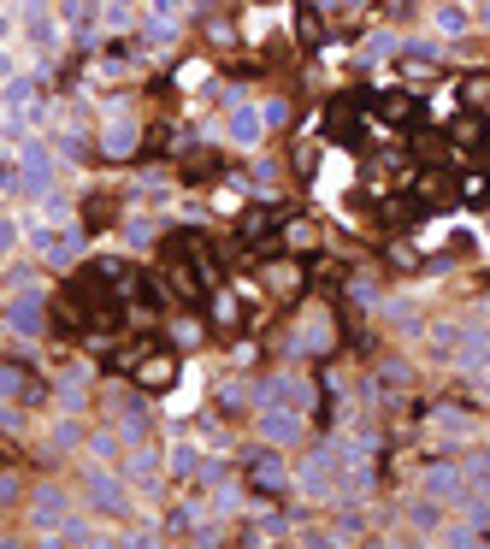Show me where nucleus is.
<instances>
[{
    "instance_id": "f257e3e1",
    "label": "nucleus",
    "mask_w": 490,
    "mask_h": 549,
    "mask_svg": "<svg viewBox=\"0 0 490 549\" xmlns=\"http://www.w3.org/2000/svg\"><path fill=\"white\" fill-rule=\"evenodd\" d=\"M343 467H349L343 443H319L302 467H296V490H302L307 502H337V490H343Z\"/></svg>"
},
{
    "instance_id": "f03ea898",
    "label": "nucleus",
    "mask_w": 490,
    "mask_h": 549,
    "mask_svg": "<svg viewBox=\"0 0 490 549\" xmlns=\"http://www.w3.org/2000/svg\"><path fill=\"white\" fill-rule=\"evenodd\" d=\"M83 502L95 508V514H130L136 508V490L124 473H113V461H89V473H83Z\"/></svg>"
},
{
    "instance_id": "7ed1b4c3",
    "label": "nucleus",
    "mask_w": 490,
    "mask_h": 549,
    "mask_svg": "<svg viewBox=\"0 0 490 549\" xmlns=\"http://www.w3.org/2000/svg\"><path fill=\"white\" fill-rule=\"evenodd\" d=\"M0 319H6V331L18 337V343H42L48 337V313H42V290L30 284V290H12L6 307H0Z\"/></svg>"
},
{
    "instance_id": "20e7f679",
    "label": "nucleus",
    "mask_w": 490,
    "mask_h": 549,
    "mask_svg": "<svg viewBox=\"0 0 490 549\" xmlns=\"http://www.w3.org/2000/svg\"><path fill=\"white\" fill-rule=\"evenodd\" d=\"M254 431H260V443H272V449H296L307 437V408H260V414H254Z\"/></svg>"
},
{
    "instance_id": "39448f33",
    "label": "nucleus",
    "mask_w": 490,
    "mask_h": 549,
    "mask_svg": "<svg viewBox=\"0 0 490 549\" xmlns=\"http://www.w3.org/2000/svg\"><path fill=\"white\" fill-rule=\"evenodd\" d=\"M30 248L42 254V266H71L83 254V231L77 225H30Z\"/></svg>"
},
{
    "instance_id": "423d86ee",
    "label": "nucleus",
    "mask_w": 490,
    "mask_h": 549,
    "mask_svg": "<svg viewBox=\"0 0 490 549\" xmlns=\"http://www.w3.org/2000/svg\"><path fill=\"white\" fill-rule=\"evenodd\" d=\"M254 402L260 408H307L313 402V384H307L302 372H272V378L254 384Z\"/></svg>"
},
{
    "instance_id": "0eeeda50",
    "label": "nucleus",
    "mask_w": 490,
    "mask_h": 549,
    "mask_svg": "<svg viewBox=\"0 0 490 549\" xmlns=\"http://www.w3.org/2000/svg\"><path fill=\"white\" fill-rule=\"evenodd\" d=\"M65 514H71V496L60 485H36L30 490V526H42V538L54 544V532L65 526Z\"/></svg>"
},
{
    "instance_id": "6e6552de",
    "label": "nucleus",
    "mask_w": 490,
    "mask_h": 549,
    "mask_svg": "<svg viewBox=\"0 0 490 549\" xmlns=\"http://www.w3.org/2000/svg\"><path fill=\"white\" fill-rule=\"evenodd\" d=\"M124 479H130V490H136V496H142V502H160V455H154V449H142V443H136V455H130V461H124Z\"/></svg>"
},
{
    "instance_id": "1a4fd4ad",
    "label": "nucleus",
    "mask_w": 490,
    "mask_h": 549,
    "mask_svg": "<svg viewBox=\"0 0 490 549\" xmlns=\"http://www.w3.org/2000/svg\"><path fill=\"white\" fill-rule=\"evenodd\" d=\"M142 148V124L130 119V113H113V119L101 124V154L107 160H130Z\"/></svg>"
},
{
    "instance_id": "9d476101",
    "label": "nucleus",
    "mask_w": 490,
    "mask_h": 549,
    "mask_svg": "<svg viewBox=\"0 0 490 549\" xmlns=\"http://www.w3.org/2000/svg\"><path fill=\"white\" fill-rule=\"evenodd\" d=\"M461 343H467V325H461V319H437V325H426V355L437 366L461 361Z\"/></svg>"
},
{
    "instance_id": "9b49d317",
    "label": "nucleus",
    "mask_w": 490,
    "mask_h": 549,
    "mask_svg": "<svg viewBox=\"0 0 490 549\" xmlns=\"http://www.w3.org/2000/svg\"><path fill=\"white\" fill-rule=\"evenodd\" d=\"M225 136H231V148H260V136H266V113H260L254 101H231Z\"/></svg>"
},
{
    "instance_id": "f8f14e48",
    "label": "nucleus",
    "mask_w": 490,
    "mask_h": 549,
    "mask_svg": "<svg viewBox=\"0 0 490 549\" xmlns=\"http://www.w3.org/2000/svg\"><path fill=\"white\" fill-rule=\"evenodd\" d=\"M42 396H48V390L30 378V366L18 361V355L0 361V402H42Z\"/></svg>"
},
{
    "instance_id": "ddd939ff",
    "label": "nucleus",
    "mask_w": 490,
    "mask_h": 549,
    "mask_svg": "<svg viewBox=\"0 0 490 549\" xmlns=\"http://www.w3.org/2000/svg\"><path fill=\"white\" fill-rule=\"evenodd\" d=\"M420 490H426V496H437V502H461V490H467V467L431 461L426 473H420Z\"/></svg>"
},
{
    "instance_id": "4468645a",
    "label": "nucleus",
    "mask_w": 490,
    "mask_h": 549,
    "mask_svg": "<svg viewBox=\"0 0 490 549\" xmlns=\"http://www.w3.org/2000/svg\"><path fill=\"white\" fill-rule=\"evenodd\" d=\"M467 30H473V6H467V0H443V6H431V36L455 42V36H467Z\"/></svg>"
},
{
    "instance_id": "2eb2a0df",
    "label": "nucleus",
    "mask_w": 490,
    "mask_h": 549,
    "mask_svg": "<svg viewBox=\"0 0 490 549\" xmlns=\"http://www.w3.org/2000/svg\"><path fill=\"white\" fill-rule=\"evenodd\" d=\"M24 36H30V48H48V54H54V48H60V18H54L42 0H30V6H24Z\"/></svg>"
},
{
    "instance_id": "dca6fc26",
    "label": "nucleus",
    "mask_w": 490,
    "mask_h": 549,
    "mask_svg": "<svg viewBox=\"0 0 490 549\" xmlns=\"http://www.w3.org/2000/svg\"><path fill=\"white\" fill-rule=\"evenodd\" d=\"M36 107V77L18 71V77H0V113H30Z\"/></svg>"
},
{
    "instance_id": "f3484780",
    "label": "nucleus",
    "mask_w": 490,
    "mask_h": 549,
    "mask_svg": "<svg viewBox=\"0 0 490 549\" xmlns=\"http://www.w3.org/2000/svg\"><path fill=\"white\" fill-rule=\"evenodd\" d=\"M378 313H384V319H390V325H396L402 337H426V319H420V307L408 302V296H396V302H384V307H378Z\"/></svg>"
},
{
    "instance_id": "a211bd4d",
    "label": "nucleus",
    "mask_w": 490,
    "mask_h": 549,
    "mask_svg": "<svg viewBox=\"0 0 490 549\" xmlns=\"http://www.w3.org/2000/svg\"><path fill=\"white\" fill-rule=\"evenodd\" d=\"M54 544H113L95 520H83V514H65V526L54 532Z\"/></svg>"
},
{
    "instance_id": "6ab92c4d",
    "label": "nucleus",
    "mask_w": 490,
    "mask_h": 549,
    "mask_svg": "<svg viewBox=\"0 0 490 549\" xmlns=\"http://www.w3.org/2000/svg\"><path fill=\"white\" fill-rule=\"evenodd\" d=\"M408 526H414L420 538H437V532H443V508H437V496H420V502H408Z\"/></svg>"
},
{
    "instance_id": "aec40b11",
    "label": "nucleus",
    "mask_w": 490,
    "mask_h": 549,
    "mask_svg": "<svg viewBox=\"0 0 490 549\" xmlns=\"http://www.w3.org/2000/svg\"><path fill=\"white\" fill-rule=\"evenodd\" d=\"M201 467H207V461H201L195 443H172V455H166V473H172V479H201Z\"/></svg>"
},
{
    "instance_id": "412c9836",
    "label": "nucleus",
    "mask_w": 490,
    "mask_h": 549,
    "mask_svg": "<svg viewBox=\"0 0 490 549\" xmlns=\"http://www.w3.org/2000/svg\"><path fill=\"white\" fill-rule=\"evenodd\" d=\"M83 443H89V431H83V420H77V414L54 420V449H83Z\"/></svg>"
},
{
    "instance_id": "4be33fe9",
    "label": "nucleus",
    "mask_w": 490,
    "mask_h": 549,
    "mask_svg": "<svg viewBox=\"0 0 490 549\" xmlns=\"http://www.w3.org/2000/svg\"><path fill=\"white\" fill-rule=\"evenodd\" d=\"M119 443L124 437H113V431H89L83 449H89V461H119Z\"/></svg>"
},
{
    "instance_id": "5701e85b",
    "label": "nucleus",
    "mask_w": 490,
    "mask_h": 549,
    "mask_svg": "<svg viewBox=\"0 0 490 549\" xmlns=\"http://www.w3.org/2000/svg\"><path fill=\"white\" fill-rule=\"evenodd\" d=\"M467 485L490 496V449H473V455H467Z\"/></svg>"
},
{
    "instance_id": "b1692460",
    "label": "nucleus",
    "mask_w": 490,
    "mask_h": 549,
    "mask_svg": "<svg viewBox=\"0 0 490 549\" xmlns=\"http://www.w3.org/2000/svg\"><path fill=\"white\" fill-rule=\"evenodd\" d=\"M396 54H402V36L396 30H378L367 42V60H396Z\"/></svg>"
},
{
    "instance_id": "393cba45",
    "label": "nucleus",
    "mask_w": 490,
    "mask_h": 549,
    "mask_svg": "<svg viewBox=\"0 0 490 549\" xmlns=\"http://www.w3.org/2000/svg\"><path fill=\"white\" fill-rule=\"evenodd\" d=\"M361 526H367V514H355V508H349V514H337L331 538H337V544H355V538H361Z\"/></svg>"
},
{
    "instance_id": "a878e982",
    "label": "nucleus",
    "mask_w": 490,
    "mask_h": 549,
    "mask_svg": "<svg viewBox=\"0 0 490 549\" xmlns=\"http://www.w3.org/2000/svg\"><path fill=\"white\" fill-rule=\"evenodd\" d=\"M18 243H24V219H18V213L6 207V219H0V254H12Z\"/></svg>"
},
{
    "instance_id": "bb28decb",
    "label": "nucleus",
    "mask_w": 490,
    "mask_h": 549,
    "mask_svg": "<svg viewBox=\"0 0 490 549\" xmlns=\"http://www.w3.org/2000/svg\"><path fill=\"white\" fill-rule=\"evenodd\" d=\"M36 201H42V219H48V225H65V219H71V207H65L60 189H48V195H36Z\"/></svg>"
},
{
    "instance_id": "cd10ccee",
    "label": "nucleus",
    "mask_w": 490,
    "mask_h": 549,
    "mask_svg": "<svg viewBox=\"0 0 490 549\" xmlns=\"http://www.w3.org/2000/svg\"><path fill=\"white\" fill-rule=\"evenodd\" d=\"M378 378L384 384H414V366L402 361V355H390V361H378Z\"/></svg>"
},
{
    "instance_id": "c85d7f7f",
    "label": "nucleus",
    "mask_w": 490,
    "mask_h": 549,
    "mask_svg": "<svg viewBox=\"0 0 490 549\" xmlns=\"http://www.w3.org/2000/svg\"><path fill=\"white\" fill-rule=\"evenodd\" d=\"M331 337H325V319H313V325H302V337H296V349L302 355H313V349H325Z\"/></svg>"
},
{
    "instance_id": "c756f323",
    "label": "nucleus",
    "mask_w": 490,
    "mask_h": 549,
    "mask_svg": "<svg viewBox=\"0 0 490 549\" xmlns=\"http://www.w3.org/2000/svg\"><path fill=\"white\" fill-rule=\"evenodd\" d=\"M172 372H178L172 361H142V378H148V390H166V384H172Z\"/></svg>"
},
{
    "instance_id": "7c9ffc66",
    "label": "nucleus",
    "mask_w": 490,
    "mask_h": 549,
    "mask_svg": "<svg viewBox=\"0 0 490 549\" xmlns=\"http://www.w3.org/2000/svg\"><path fill=\"white\" fill-rule=\"evenodd\" d=\"M402 54H408V60H420V65L443 60V48H437V42H426V36H420V42H402Z\"/></svg>"
},
{
    "instance_id": "2f4dec72",
    "label": "nucleus",
    "mask_w": 490,
    "mask_h": 549,
    "mask_svg": "<svg viewBox=\"0 0 490 549\" xmlns=\"http://www.w3.org/2000/svg\"><path fill=\"white\" fill-rule=\"evenodd\" d=\"M83 378H65V390H60V408L65 414H83V390H77Z\"/></svg>"
},
{
    "instance_id": "473e14b6",
    "label": "nucleus",
    "mask_w": 490,
    "mask_h": 549,
    "mask_svg": "<svg viewBox=\"0 0 490 549\" xmlns=\"http://www.w3.org/2000/svg\"><path fill=\"white\" fill-rule=\"evenodd\" d=\"M178 12H184V0H148L142 18H172V24H178Z\"/></svg>"
},
{
    "instance_id": "72a5a7b5",
    "label": "nucleus",
    "mask_w": 490,
    "mask_h": 549,
    "mask_svg": "<svg viewBox=\"0 0 490 549\" xmlns=\"http://www.w3.org/2000/svg\"><path fill=\"white\" fill-rule=\"evenodd\" d=\"M0 426H6V437H18V431H24V408L6 402V408H0Z\"/></svg>"
},
{
    "instance_id": "f704fd0d",
    "label": "nucleus",
    "mask_w": 490,
    "mask_h": 549,
    "mask_svg": "<svg viewBox=\"0 0 490 549\" xmlns=\"http://www.w3.org/2000/svg\"><path fill=\"white\" fill-rule=\"evenodd\" d=\"M260 113H266V130H278V124H290V101H266Z\"/></svg>"
},
{
    "instance_id": "c9c22d12",
    "label": "nucleus",
    "mask_w": 490,
    "mask_h": 549,
    "mask_svg": "<svg viewBox=\"0 0 490 549\" xmlns=\"http://www.w3.org/2000/svg\"><path fill=\"white\" fill-rule=\"evenodd\" d=\"M437 426H443V437H467V420H461L455 408H443V414H437Z\"/></svg>"
},
{
    "instance_id": "e433bc0d",
    "label": "nucleus",
    "mask_w": 490,
    "mask_h": 549,
    "mask_svg": "<svg viewBox=\"0 0 490 549\" xmlns=\"http://www.w3.org/2000/svg\"><path fill=\"white\" fill-rule=\"evenodd\" d=\"M24 496V485H18V473H0V508H12Z\"/></svg>"
},
{
    "instance_id": "4c0bfd02",
    "label": "nucleus",
    "mask_w": 490,
    "mask_h": 549,
    "mask_svg": "<svg viewBox=\"0 0 490 549\" xmlns=\"http://www.w3.org/2000/svg\"><path fill=\"white\" fill-rule=\"evenodd\" d=\"M243 402H248V390H243V384H225V390H219V408H231V414H237Z\"/></svg>"
},
{
    "instance_id": "58836bf2",
    "label": "nucleus",
    "mask_w": 490,
    "mask_h": 549,
    "mask_svg": "<svg viewBox=\"0 0 490 549\" xmlns=\"http://www.w3.org/2000/svg\"><path fill=\"white\" fill-rule=\"evenodd\" d=\"M101 24H107V30H130V6H107Z\"/></svg>"
},
{
    "instance_id": "ea45409f",
    "label": "nucleus",
    "mask_w": 490,
    "mask_h": 549,
    "mask_svg": "<svg viewBox=\"0 0 490 549\" xmlns=\"http://www.w3.org/2000/svg\"><path fill=\"white\" fill-rule=\"evenodd\" d=\"M119 544H130V549H148V544H160V532H154V526H142V532H124Z\"/></svg>"
},
{
    "instance_id": "a19ab883",
    "label": "nucleus",
    "mask_w": 490,
    "mask_h": 549,
    "mask_svg": "<svg viewBox=\"0 0 490 549\" xmlns=\"http://www.w3.org/2000/svg\"><path fill=\"white\" fill-rule=\"evenodd\" d=\"M296 30H302V42H307V48L319 42V18H313V12H302V18H296Z\"/></svg>"
},
{
    "instance_id": "79ce46f5",
    "label": "nucleus",
    "mask_w": 490,
    "mask_h": 549,
    "mask_svg": "<svg viewBox=\"0 0 490 549\" xmlns=\"http://www.w3.org/2000/svg\"><path fill=\"white\" fill-rule=\"evenodd\" d=\"M361 0H319V12H355Z\"/></svg>"
},
{
    "instance_id": "37998d69",
    "label": "nucleus",
    "mask_w": 490,
    "mask_h": 549,
    "mask_svg": "<svg viewBox=\"0 0 490 549\" xmlns=\"http://www.w3.org/2000/svg\"><path fill=\"white\" fill-rule=\"evenodd\" d=\"M473 396H479V402H490V372H479V378H473Z\"/></svg>"
},
{
    "instance_id": "c03bdc74",
    "label": "nucleus",
    "mask_w": 490,
    "mask_h": 549,
    "mask_svg": "<svg viewBox=\"0 0 490 549\" xmlns=\"http://www.w3.org/2000/svg\"><path fill=\"white\" fill-rule=\"evenodd\" d=\"M473 18H485V24H490V6H479V12H473Z\"/></svg>"
},
{
    "instance_id": "a18cd8bd",
    "label": "nucleus",
    "mask_w": 490,
    "mask_h": 549,
    "mask_svg": "<svg viewBox=\"0 0 490 549\" xmlns=\"http://www.w3.org/2000/svg\"><path fill=\"white\" fill-rule=\"evenodd\" d=\"M467 6H473V12H479V6H490V0H467Z\"/></svg>"
},
{
    "instance_id": "49530a36",
    "label": "nucleus",
    "mask_w": 490,
    "mask_h": 549,
    "mask_svg": "<svg viewBox=\"0 0 490 549\" xmlns=\"http://www.w3.org/2000/svg\"><path fill=\"white\" fill-rule=\"evenodd\" d=\"M107 6H130V0H107Z\"/></svg>"
}]
</instances>
